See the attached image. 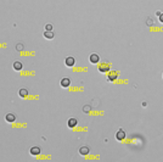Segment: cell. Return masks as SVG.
Listing matches in <instances>:
<instances>
[{
    "instance_id": "cell-12",
    "label": "cell",
    "mask_w": 163,
    "mask_h": 162,
    "mask_svg": "<svg viewBox=\"0 0 163 162\" xmlns=\"http://www.w3.org/2000/svg\"><path fill=\"white\" fill-rule=\"evenodd\" d=\"M18 95L21 97H24V96H27L28 95V90L27 89H24V88H22V89H20V92H18Z\"/></svg>"
},
{
    "instance_id": "cell-6",
    "label": "cell",
    "mask_w": 163,
    "mask_h": 162,
    "mask_svg": "<svg viewBox=\"0 0 163 162\" xmlns=\"http://www.w3.org/2000/svg\"><path fill=\"white\" fill-rule=\"evenodd\" d=\"M60 84H61V87H63V88H68L70 84H71L70 78H62L61 79V82H60Z\"/></svg>"
},
{
    "instance_id": "cell-9",
    "label": "cell",
    "mask_w": 163,
    "mask_h": 162,
    "mask_svg": "<svg viewBox=\"0 0 163 162\" xmlns=\"http://www.w3.org/2000/svg\"><path fill=\"white\" fill-rule=\"evenodd\" d=\"M77 123H78V121H77V118H74V117L68 120V127H70V128H73V127H75V125H77Z\"/></svg>"
},
{
    "instance_id": "cell-10",
    "label": "cell",
    "mask_w": 163,
    "mask_h": 162,
    "mask_svg": "<svg viewBox=\"0 0 163 162\" xmlns=\"http://www.w3.org/2000/svg\"><path fill=\"white\" fill-rule=\"evenodd\" d=\"M44 37L46 38V39H54L55 35H54V32H52V31H45V32H44Z\"/></svg>"
},
{
    "instance_id": "cell-13",
    "label": "cell",
    "mask_w": 163,
    "mask_h": 162,
    "mask_svg": "<svg viewBox=\"0 0 163 162\" xmlns=\"http://www.w3.org/2000/svg\"><path fill=\"white\" fill-rule=\"evenodd\" d=\"M116 77H117V72H111V73L108 74V79L110 80H113Z\"/></svg>"
},
{
    "instance_id": "cell-2",
    "label": "cell",
    "mask_w": 163,
    "mask_h": 162,
    "mask_svg": "<svg viewBox=\"0 0 163 162\" xmlns=\"http://www.w3.org/2000/svg\"><path fill=\"white\" fill-rule=\"evenodd\" d=\"M5 121L9 122V123H14L15 121H16V116L12 112H9V113H6V116H5Z\"/></svg>"
},
{
    "instance_id": "cell-4",
    "label": "cell",
    "mask_w": 163,
    "mask_h": 162,
    "mask_svg": "<svg viewBox=\"0 0 163 162\" xmlns=\"http://www.w3.org/2000/svg\"><path fill=\"white\" fill-rule=\"evenodd\" d=\"M89 61L91 62V64H99V61H100V56L98 54H91V55L89 56Z\"/></svg>"
},
{
    "instance_id": "cell-1",
    "label": "cell",
    "mask_w": 163,
    "mask_h": 162,
    "mask_svg": "<svg viewBox=\"0 0 163 162\" xmlns=\"http://www.w3.org/2000/svg\"><path fill=\"white\" fill-rule=\"evenodd\" d=\"M111 69V65L107 64V62H105V64H101V65H99V71L100 72H103V73H106Z\"/></svg>"
},
{
    "instance_id": "cell-11",
    "label": "cell",
    "mask_w": 163,
    "mask_h": 162,
    "mask_svg": "<svg viewBox=\"0 0 163 162\" xmlns=\"http://www.w3.org/2000/svg\"><path fill=\"white\" fill-rule=\"evenodd\" d=\"M89 151H90V150H89L88 146H82V148H79V154H80V155H87Z\"/></svg>"
},
{
    "instance_id": "cell-3",
    "label": "cell",
    "mask_w": 163,
    "mask_h": 162,
    "mask_svg": "<svg viewBox=\"0 0 163 162\" xmlns=\"http://www.w3.org/2000/svg\"><path fill=\"white\" fill-rule=\"evenodd\" d=\"M65 64H66V66H67V67H72V66H74V64H75L74 57H72V56H68V57H66Z\"/></svg>"
},
{
    "instance_id": "cell-14",
    "label": "cell",
    "mask_w": 163,
    "mask_h": 162,
    "mask_svg": "<svg viewBox=\"0 0 163 162\" xmlns=\"http://www.w3.org/2000/svg\"><path fill=\"white\" fill-rule=\"evenodd\" d=\"M16 49H17L18 51H22V50H23V44L18 43V44H17V46H16Z\"/></svg>"
},
{
    "instance_id": "cell-16",
    "label": "cell",
    "mask_w": 163,
    "mask_h": 162,
    "mask_svg": "<svg viewBox=\"0 0 163 162\" xmlns=\"http://www.w3.org/2000/svg\"><path fill=\"white\" fill-rule=\"evenodd\" d=\"M159 21H161V22L163 23V14H161V15H159Z\"/></svg>"
},
{
    "instance_id": "cell-8",
    "label": "cell",
    "mask_w": 163,
    "mask_h": 162,
    "mask_svg": "<svg viewBox=\"0 0 163 162\" xmlns=\"http://www.w3.org/2000/svg\"><path fill=\"white\" fill-rule=\"evenodd\" d=\"M22 68H23V64L20 62V61H15L14 62V69L15 71H21Z\"/></svg>"
},
{
    "instance_id": "cell-17",
    "label": "cell",
    "mask_w": 163,
    "mask_h": 162,
    "mask_svg": "<svg viewBox=\"0 0 163 162\" xmlns=\"http://www.w3.org/2000/svg\"><path fill=\"white\" fill-rule=\"evenodd\" d=\"M89 109H90L89 106H85V107H84V111H87V112H88V111H89Z\"/></svg>"
},
{
    "instance_id": "cell-5",
    "label": "cell",
    "mask_w": 163,
    "mask_h": 162,
    "mask_svg": "<svg viewBox=\"0 0 163 162\" xmlns=\"http://www.w3.org/2000/svg\"><path fill=\"white\" fill-rule=\"evenodd\" d=\"M126 138V133H124V130L123 129H118L117 130V133H116V139L117 140H123V139Z\"/></svg>"
},
{
    "instance_id": "cell-7",
    "label": "cell",
    "mask_w": 163,
    "mask_h": 162,
    "mask_svg": "<svg viewBox=\"0 0 163 162\" xmlns=\"http://www.w3.org/2000/svg\"><path fill=\"white\" fill-rule=\"evenodd\" d=\"M29 152H31V155L37 156V155H39V154H40V148H39V146H33V148H31Z\"/></svg>"
},
{
    "instance_id": "cell-15",
    "label": "cell",
    "mask_w": 163,
    "mask_h": 162,
    "mask_svg": "<svg viewBox=\"0 0 163 162\" xmlns=\"http://www.w3.org/2000/svg\"><path fill=\"white\" fill-rule=\"evenodd\" d=\"M45 31H52V24L51 23H47L45 26Z\"/></svg>"
}]
</instances>
